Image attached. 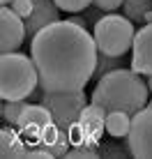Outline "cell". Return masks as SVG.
I'll use <instances>...</instances> for the list:
<instances>
[{"label": "cell", "instance_id": "obj_18", "mask_svg": "<svg viewBox=\"0 0 152 159\" xmlns=\"http://www.w3.org/2000/svg\"><path fill=\"white\" fill-rule=\"evenodd\" d=\"M69 148H72V139H69V131L60 127V136H58L56 145L51 148V152H53V157H67Z\"/></svg>", "mask_w": 152, "mask_h": 159}, {"label": "cell", "instance_id": "obj_15", "mask_svg": "<svg viewBox=\"0 0 152 159\" xmlns=\"http://www.w3.org/2000/svg\"><path fill=\"white\" fill-rule=\"evenodd\" d=\"M122 9H124V16H129L132 21L143 23L145 14L152 9V0H124Z\"/></svg>", "mask_w": 152, "mask_h": 159}, {"label": "cell", "instance_id": "obj_22", "mask_svg": "<svg viewBox=\"0 0 152 159\" xmlns=\"http://www.w3.org/2000/svg\"><path fill=\"white\" fill-rule=\"evenodd\" d=\"M95 2L97 9H101V12H115V9H120L124 5V0H92Z\"/></svg>", "mask_w": 152, "mask_h": 159}, {"label": "cell", "instance_id": "obj_21", "mask_svg": "<svg viewBox=\"0 0 152 159\" xmlns=\"http://www.w3.org/2000/svg\"><path fill=\"white\" fill-rule=\"evenodd\" d=\"M9 7H12L14 12L21 16V19H28L30 12L35 9V0H12V2H9Z\"/></svg>", "mask_w": 152, "mask_h": 159}, {"label": "cell", "instance_id": "obj_5", "mask_svg": "<svg viewBox=\"0 0 152 159\" xmlns=\"http://www.w3.org/2000/svg\"><path fill=\"white\" fill-rule=\"evenodd\" d=\"M42 104L48 106L53 122L62 129H69L74 122L81 120V113L88 106V97L83 90L72 92H42Z\"/></svg>", "mask_w": 152, "mask_h": 159}, {"label": "cell", "instance_id": "obj_10", "mask_svg": "<svg viewBox=\"0 0 152 159\" xmlns=\"http://www.w3.org/2000/svg\"><path fill=\"white\" fill-rule=\"evenodd\" d=\"M78 122L85 127V131H88V145L90 148H97V145H99L101 134L106 131V111L101 106H97V104L90 102L88 106L83 108Z\"/></svg>", "mask_w": 152, "mask_h": 159}, {"label": "cell", "instance_id": "obj_25", "mask_svg": "<svg viewBox=\"0 0 152 159\" xmlns=\"http://www.w3.org/2000/svg\"><path fill=\"white\" fill-rule=\"evenodd\" d=\"M0 2H2V5H9V2H12V0H0Z\"/></svg>", "mask_w": 152, "mask_h": 159}, {"label": "cell", "instance_id": "obj_4", "mask_svg": "<svg viewBox=\"0 0 152 159\" xmlns=\"http://www.w3.org/2000/svg\"><path fill=\"white\" fill-rule=\"evenodd\" d=\"M92 35H95L99 53L113 56V58H122L127 51H132L136 28H134V21L129 16L106 12V16H101L95 23Z\"/></svg>", "mask_w": 152, "mask_h": 159}, {"label": "cell", "instance_id": "obj_23", "mask_svg": "<svg viewBox=\"0 0 152 159\" xmlns=\"http://www.w3.org/2000/svg\"><path fill=\"white\" fill-rule=\"evenodd\" d=\"M69 21H72V23H76V25H83V28H85V19H83V16H72Z\"/></svg>", "mask_w": 152, "mask_h": 159}, {"label": "cell", "instance_id": "obj_13", "mask_svg": "<svg viewBox=\"0 0 152 159\" xmlns=\"http://www.w3.org/2000/svg\"><path fill=\"white\" fill-rule=\"evenodd\" d=\"M132 129V116L127 111H108L106 113V131L113 139H127Z\"/></svg>", "mask_w": 152, "mask_h": 159}, {"label": "cell", "instance_id": "obj_11", "mask_svg": "<svg viewBox=\"0 0 152 159\" xmlns=\"http://www.w3.org/2000/svg\"><path fill=\"white\" fill-rule=\"evenodd\" d=\"M14 125H5L0 129V157L2 159H23L28 143H25L23 134L19 131V127L12 129Z\"/></svg>", "mask_w": 152, "mask_h": 159}, {"label": "cell", "instance_id": "obj_3", "mask_svg": "<svg viewBox=\"0 0 152 159\" xmlns=\"http://www.w3.org/2000/svg\"><path fill=\"white\" fill-rule=\"evenodd\" d=\"M39 88L32 56H23L19 51H9L0 56V97L2 99H28Z\"/></svg>", "mask_w": 152, "mask_h": 159}, {"label": "cell", "instance_id": "obj_17", "mask_svg": "<svg viewBox=\"0 0 152 159\" xmlns=\"http://www.w3.org/2000/svg\"><path fill=\"white\" fill-rule=\"evenodd\" d=\"M58 136H60V127H58L56 122H51L48 127H44V131H42V143H39V148H46V150L51 152V148L56 145ZM51 155H53V152H51Z\"/></svg>", "mask_w": 152, "mask_h": 159}, {"label": "cell", "instance_id": "obj_24", "mask_svg": "<svg viewBox=\"0 0 152 159\" xmlns=\"http://www.w3.org/2000/svg\"><path fill=\"white\" fill-rule=\"evenodd\" d=\"M145 83H148V88H150V92H152V74H150V76H145Z\"/></svg>", "mask_w": 152, "mask_h": 159}, {"label": "cell", "instance_id": "obj_16", "mask_svg": "<svg viewBox=\"0 0 152 159\" xmlns=\"http://www.w3.org/2000/svg\"><path fill=\"white\" fill-rule=\"evenodd\" d=\"M120 67V58H113V56H104L99 53V60H97V69H95V76H104L108 72Z\"/></svg>", "mask_w": 152, "mask_h": 159}, {"label": "cell", "instance_id": "obj_20", "mask_svg": "<svg viewBox=\"0 0 152 159\" xmlns=\"http://www.w3.org/2000/svg\"><path fill=\"white\" fill-rule=\"evenodd\" d=\"M97 157H99V152L92 150L90 145H78L67 152V159H97Z\"/></svg>", "mask_w": 152, "mask_h": 159}, {"label": "cell", "instance_id": "obj_9", "mask_svg": "<svg viewBox=\"0 0 152 159\" xmlns=\"http://www.w3.org/2000/svg\"><path fill=\"white\" fill-rule=\"evenodd\" d=\"M56 21H60V7L56 5V0H35V9L25 19V30L30 37H35L39 30Z\"/></svg>", "mask_w": 152, "mask_h": 159}, {"label": "cell", "instance_id": "obj_6", "mask_svg": "<svg viewBox=\"0 0 152 159\" xmlns=\"http://www.w3.org/2000/svg\"><path fill=\"white\" fill-rule=\"evenodd\" d=\"M127 145L132 157L152 159V108H141L132 116V129L127 134Z\"/></svg>", "mask_w": 152, "mask_h": 159}, {"label": "cell", "instance_id": "obj_2", "mask_svg": "<svg viewBox=\"0 0 152 159\" xmlns=\"http://www.w3.org/2000/svg\"><path fill=\"white\" fill-rule=\"evenodd\" d=\"M150 88L145 83L143 74L134 67H118L113 72L99 76L90 102L101 106L104 111H127L129 116H136L141 108L148 106Z\"/></svg>", "mask_w": 152, "mask_h": 159}, {"label": "cell", "instance_id": "obj_26", "mask_svg": "<svg viewBox=\"0 0 152 159\" xmlns=\"http://www.w3.org/2000/svg\"><path fill=\"white\" fill-rule=\"evenodd\" d=\"M148 108H152V99H150V102H148Z\"/></svg>", "mask_w": 152, "mask_h": 159}, {"label": "cell", "instance_id": "obj_12", "mask_svg": "<svg viewBox=\"0 0 152 159\" xmlns=\"http://www.w3.org/2000/svg\"><path fill=\"white\" fill-rule=\"evenodd\" d=\"M51 122H53V116H51V111H48V106H44V104H28V106L23 108V113H21L16 127L19 129H25V127L44 129Z\"/></svg>", "mask_w": 152, "mask_h": 159}, {"label": "cell", "instance_id": "obj_8", "mask_svg": "<svg viewBox=\"0 0 152 159\" xmlns=\"http://www.w3.org/2000/svg\"><path fill=\"white\" fill-rule=\"evenodd\" d=\"M132 67L143 76L152 74V23H145L141 30H136L132 46Z\"/></svg>", "mask_w": 152, "mask_h": 159}, {"label": "cell", "instance_id": "obj_1", "mask_svg": "<svg viewBox=\"0 0 152 159\" xmlns=\"http://www.w3.org/2000/svg\"><path fill=\"white\" fill-rule=\"evenodd\" d=\"M30 56L42 92H72L83 90L95 76L99 48L88 28L67 19L37 32L30 42Z\"/></svg>", "mask_w": 152, "mask_h": 159}, {"label": "cell", "instance_id": "obj_19", "mask_svg": "<svg viewBox=\"0 0 152 159\" xmlns=\"http://www.w3.org/2000/svg\"><path fill=\"white\" fill-rule=\"evenodd\" d=\"M92 0H56V5L62 9V12H81V9H85Z\"/></svg>", "mask_w": 152, "mask_h": 159}, {"label": "cell", "instance_id": "obj_7", "mask_svg": "<svg viewBox=\"0 0 152 159\" xmlns=\"http://www.w3.org/2000/svg\"><path fill=\"white\" fill-rule=\"evenodd\" d=\"M25 37H28L25 19H21L9 5H2L0 9V51H19Z\"/></svg>", "mask_w": 152, "mask_h": 159}, {"label": "cell", "instance_id": "obj_14", "mask_svg": "<svg viewBox=\"0 0 152 159\" xmlns=\"http://www.w3.org/2000/svg\"><path fill=\"white\" fill-rule=\"evenodd\" d=\"M28 106V102L25 99H2V106H0V116H2L5 122L9 125H19V118L21 113H23V108Z\"/></svg>", "mask_w": 152, "mask_h": 159}]
</instances>
